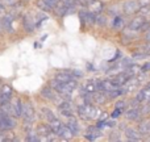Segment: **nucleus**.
Wrapping results in <instances>:
<instances>
[{"instance_id": "f257e3e1", "label": "nucleus", "mask_w": 150, "mask_h": 142, "mask_svg": "<svg viewBox=\"0 0 150 142\" xmlns=\"http://www.w3.org/2000/svg\"><path fill=\"white\" fill-rule=\"evenodd\" d=\"M78 114H79L80 119L87 121V120L99 119L101 112L99 111L96 107H93L92 104H84V105H80L79 108H78Z\"/></svg>"}, {"instance_id": "f03ea898", "label": "nucleus", "mask_w": 150, "mask_h": 142, "mask_svg": "<svg viewBox=\"0 0 150 142\" xmlns=\"http://www.w3.org/2000/svg\"><path fill=\"white\" fill-rule=\"evenodd\" d=\"M76 0H58V3L55 4L54 11L58 16H65L67 13V9L71 5H75Z\"/></svg>"}, {"instance_id": "7ed1b4c3", "label": "nucleus", "mask_w": 150, "mask_h": 142, "mask_svg": "<svg viewBox=\"0 0 150 142\" xmlns=\"http://www.w3.org/2000/svg\"><path fill=\"white\" fill-rule=\"evenodd\" d=\"M16 126V121L11 117V114H5L0 112V130H9Z\"/></svg>"}, {"instance_id": "20e7f679", "label": "nucleus", "mask_w": 150, "mask_h": 142, "mask_svg": "<svg viewBox=\"0 0 150 142\" xmlns=\"http://www.w3.org/2000/svg\"><path fill=\"white\" fill-rule=\"evenodd\" d=\"M122 11H124L127 15H133V13L140 11V4H138V1H136V0H127V1L122 4Z\"/></svg>"}, {"instance_id": "39448f33", "label": "nucleus", "mask_w": 150, "mask_h": 142, "mask_svg": "<svg viewBox=\"0 0 150 142\" xmlns=\"http://www.w3.org/2000/svg\"><path fill=\"white\" fill-rule=\"evenodd\" d=\"M21 116L24 117L26 122H32L34 120V109L29 103L23 104V114Z\"/></svg>"}, {"instance_id": "423d86ee", "label": "nucleus", "mask_w": 150, "mask_h": 142, "mask_svg": "<svg viewBox=\"0 0 150 142\" xmlns=\"http://www.w3.org/2000/svg\"><path fill=\"white\" fill-rule=\"evenodd\" d=\"M11 96H12V88L9 85H3L1 90H0V105L9 103Z\"/></svg>"}, {"instance_id": "0eeeda50", "label": "nucleus", "mask_w": 150, "mask_h": 142, "mask_svg": "<svg viewBox=\"0 0 150 142\" xmlns=\"http://www.w3.org/2000/svg\"><path fill=\"white\" fill-rule=\"evenodd\" d=\"M129 78H132V76H130L127 71H124V72H121V74L116 75V76L112 79V83H113L116 87H121V85H124L125 83L128 82V79H129Z\"/></svg>"}, {"instance_id": "6e6552de", "label": "nucleus", "mask_w": 150, "mask_h": 142, "mask_svg": "<svg viewBox=\"0 0 150 142\" xmlns=\"http://www.w3.org/2000/svg\"><path fill=\"white\" fill-rule=\"evenodd\" d=\"M145 23H146V18L144 17L142 15H141V16H137V17H134L132 21H130L129 29H132V30H140L141 26H142Z\"/></svg>"}, {"instance_id": "1a4fd4ad", "label": "nucleus", "mask_w": 150, "mask_h": 142, "mask_svg": "<svg viewBox=\"0 0 150 142\" xmlns=\"http://www.w3.org/2000/svg\"><path fill=\"white\" fill-rule=\"evenodd\" d=\"M101 137V132L99 130L98 126H91L87 129L86 132V138L90 141H93V140H98V138Z\"/></svg>"}, {"instance_id": "9d476101", "label": "nucleus", "mask_w": 150, "mask_h": 142, "mask_svg": "<svg viewBox=\"0 0 150 142\" xmlns=\"http://www.w3.org/2000/svg\"><path fill=\"white\" fill-rule=\"evenodd\" d=\"M58 108H59V111H61V114H63V116H66V117L73 116L70 101H62V103H59L58 104Z\"/></svg>"}, {"instance_id": "9b49d317", "label": "nucleus", "mask_w": 150, "mask_h": 142, "mask_svg": "<svg viewBox=\"0 0 150 142\" xmlns=\"http://www.w3.org/2000/svg\"><path fill=\"white\" fill-rule=\"evenodd\" d=\"M58 136H59L62 140H71L73 138V132L70 130V128L67 126V125H62V128L59 129V132L57 133Z\"/></svg>"}, {"instance_id": "f8f14e48", "label": "nucleus", "mask_w": 150, "mask_h": 142, "mask_svg": "<svg viewBox=\"0 0 150 142\" xmlns=\"http://www.w3.org/2000/svg\"><path fill=\"white\" fill-rule=\"evenodd\" d=\"M125 134H127L128 140L129 141H141V134L138 130L133 129V128H128L125 130Z\"/></svg>"}, {"instance_id": "ddd939ff", "label": "nucleus", "mask_w": 150, "mask_h": 142, "mask_svg": "<svg viewBox=\"0 0 150 142\" xmlns=\"http://www.w3.org/2000/svg\"><path fill=\"white\" fill-rule=\"evenodd\" d=\"M88 7H90V12H92L93 15H98V13H101V11H103V3L99 1V0H93L92 3L88 4Z\"/></svg>"}, {"instance_id": "4468645a", "label": "nucleus", "mask_w": 150, "mask_h": 142, "mask_svg": "<svg viewBox=\"0 0 150 142\" xmlns=\"http://www.w3.org/2000/svg\"><path fill=\"white\" fill-rule=\"evenodd\" d=\"M136 99H137L140 103H145V101H150V85L146 90H142L140 91V92L137 93V96H136Z\"/></svg>"}, {"instance_id": "2eb2a0df", "label": "nucleus", "mask_w": 150, "mask_h": 142, "mask_svg": "<svg viewBox=\"0 0 150 142\" xmlns=\"http://www.w3.org/2000/svg\"><path fill=\"white\" fill-rule=\"evenodd\" d=\"M71 79H74V78L69 71L58 72V74L55 75V80H58L59 83H66V82H69V80H71Z\"/></svg>"}, {"instance_id": "dca6fc26", "label": "nucleus", "mask_w": 150, "mask_h": 142, "mask_svg": "<svg viewBox=\"0 0 150 142\" xmlns=\"http://www.w3.org/2000/svg\"><path fill=\"white\" fill-rule=\"evenodd\" d=\"M49 128H50V130H52L54 134H57V133L59 132V129L62 128V122H61L59 120H57V119H53V120H50L49 121Z\"/></svg>"}, {"instance_id": "f3484780", "label": "nucleus", "mask_w": 150, "mask_h": 142, "mask_svg": "<svg viewBox=\"0 0 150 142\" xmlns=\"http://www.w3.org/2000/svg\"><path fill=\"white\" fill-rule=\"evenodd\" d=\"M12 109H13V114L20 117L23 114V103L20 100H15L12 104Z\"/></svg>"}, {"instance_id": "a211bd4d", "label": "nucleus", "mask_w": 150, "mask_h": 142, "mask_svg": "<svg viewBox=\"0 0 150 142\" xmlns=\"http://www.w3.org/2000/svg\"><path fill=\"white\" fill-rule=\"evenodd\" d=\"M96 90H98V88H96V83L93 82V80H88V82H86L84 87H83V92L82 93H84V92L93 93Z\"/></svg>"}, {"instance_id": "6ab92c4d", "label": "nucleus", "mask_w": 150, "mask_h": 142, "mask_svg": "<svg viewBox=\"0 0 150 142\" xmlns=\"http://www.w3.org/2000/svg\"><path fill=\"white\" fill-rule=\"evenodd\" d=\"M67 126L70 128V130L73 132V134H74V136L79 133V125H78L76 120L73 119V117H70V120H69V122H67Z\"/></svg>"}, {"instance_id": "aec40b11", "label": "nucleus", "mask_w": 150, "mask_h": 142, "mask_svg": "<svg viewBox=\"0 0 150 142\" xmlns=\"http://www.w3.org/2000/svg\"><path fill=\"white\" fill-rule=\"evenodd\" d=\"M125 116H127L128 120H136V119H138V116H140V109H137V108H130L129 111L125 113Z\"/></svg>"}, {"instance_id": "412c9836", "label": "nucleus", "mask_w": 150, "mask_h": 142, "mask_svg": "<svg viewBox=\"0 0 150 142\" xmlns=\"http://www.w3.org/2000/svg\"><path fill=\"white\" fill-rule=\"evenodd\" d=\"M140 134L141 136H149L150 134V122L149 121H145L142 124H140Z\"/></svg>"}, {"instance_id": "4be33fe9", "label": "nucleus", "mask_w": 150, "mask_h": 142, "mask_svg": "<svg viewBox=\"0 0 150 142\" xmlns=\"http://www.w3.org/2000/svg\"><path fill=\"white\" fill-rule=\"evenodd\" d=\"M41 95L44 96V97L49 99V100H54L55 99V92L52 88H44V90L41 91Z\"/></svg>"}, {"instance_id": "5701e85b", "label": "nucleus", "mask_w": 150, "mask_h": 142, "mask_svg": "<svg viewBox=\"0 0 150 142\" xmlns=\"http://www.w3.org/2000/svg\"><path fill=\"white\" fill-rule=\"evenodd\" d=\"M92 97H93V103H98V104H104L105 103V96L103 95L101 92H93L92 93Z\"/></svg>"}, {"instance_id": "b1692460", "label": "nucleus", "mask_w": 150, "mask_h": 142, "mask_svg": "<svg viewBox=\"0 0 150 142\" xmlns=\"http://www.w3.org/2000/svg\"><path fill=\"white\" fill-rule=\"evenodd\" d=\"M52 130H50L49 125H40L38 126V134L40 136H44V137H47L49 134H52Z\"/></svg>"}, {"instance_id": "393cba45", "label": "nucleus", "mask_w": 150, "mask_h": 142, "mask_svg": "<svg viewBox=\"0 0 150 142\" xmlns=\"http://www.w3.org/2000/svg\"><path fill=\"white\" fill-rule=\"evenodd\" d=\"M12 21H13V18L11 17V16H5V17L3 18V26H4L8 32H9V30L12 32V25H11V24H12Z\"/></svg>"}, {"instance_id": "a878e982", "label": "nucleus", "mask_w": 150, "mask_h": 142, "mask_svg": "<svg viewBox=\"0 0 150 142\" xmlns=\"http://www.w3.org/2000/svg\"><path fill=\"white\" fill-rule=\"evenodd\" d=\"M24 26H25V29L28 32H32L34 29V24H33V21L29 18V16H25V17H24Z\"/></svg>"}, {"instance_id": "bb28decb", "label": "nucleus", "mask_w": 150, "mask_h": 142, "mask_svg": "<svg viewBox=\"0 0 150 142\" xmlns=\"http://www.w3.org/2000/svg\"><path fill=\"white\" fill-rule=\"evenodd\" d=\"M122 24H124V21H122L121 16H116V17L113 18V28L115 29H121Z\"/></svg>"}, {"instance_id": "cd10ccee", "label": "nucleus", "mask_w": 150, "mask_h": 142, "mask_svg": "<svg viewBox=\"0 0 150 142\" xmlns=\"http://www.w3.org/2000/svg\"><path fill=\"white\" fill-rule=\"evenodd\" d=\"M95 23L98 24V25H105L107 23V17L103 15H100V13H98V15L95 16Z\"/></svg>"}, {"instance_id": "c85d7f7f", "label": "nucleus", "mask_w": 150, "mask_h": 142, "mask_svg": "<svg viewBox=\"0 0 150 142\" xmlns=\"http://www.w3.org/2000/svg\"><path fill=\"white\" fill-rule=\"evenodd\" d=\"M37 5H38V8H41L42 11H52L53 9V8L50 7L49 4H46L44 0H38V1H37Z\"/></svg>"}, {"instance_id": "c756f323", "label": "nucleus", "mask_w": 150, "mask_h": 142, "mask_svg": "<svg viewBox=\"0 0 150 142\" xmlns=\"http://www.w3.org/2000/svg\"><path fill=\"white\" fill-rule=\"evenodd\" d=\"M42 112H44V116L46 117L47 120H53V119H55V116H54V113H53L52 111H50L49 108H42Z\"/></svg>"}, {"instance_id": "7c9ffc66", "label": "nucleus", "mask_w": 150, "mask_h": 142, "mask_svg": "<svg viewBox=\"0 0 150 142\" xmlns=\"http://www.w3.org/2000/svg\"><path fill=\"white\" fill-rule=\"evenodd\" d=\"M69 72H70V74L73 75L74 79H75V78H82V76H83V72H82V71H79V70H70Z\"/></svg>"}, {"instance_id": "2f4dec72", "label": "nucleus", "mask_w": 150, "mask_h": 142, "mask_svg": "<svg viewBox=\"0 0 150 142\" xmlns=\"http://www.w3.org/2000/svg\"><path fill=\"white\" fill-rule=\"evenodd\" d=\"M26 141H30V142H37V141H40V138L37 137L36 134H30V136H28V137H26Z\"/></svg>"}, {"instance_id": "473e14b6", "label": "nucleus", "mask_w": 150, "mask_h": 142, "mask_svg": "<svg viewBox=\"0 0 150 142\" xmlns=\"http://www.w3.org/2000/svg\"><path fill=\"white\" fill-rule=\"evenodd\" d=\"M148 57V54H145V53H140V54H134L133 55V58L134 59H144V58Z\"/></svg>"}, {"instance_id": "72a5a7b5", "label": "nucleus", "mask_w": 150, "mask_h": 142, "mask_svg": "<svg viewBox=\"0 0 150 142\" xmlns=\"http://www.w3.org/2000/svg\"><path fill=\"white\" fill-rule=\"evenodd\" d=\"M121 113H122V109L116 108V109H115V111H113V113H112V117H113V119H115V117H119Z\"/></svg>"}, {"instance_id": "f704fd0d", "label": "nucleus", "mask_w": 150, "mask_h": 142, "mask_svg": "<svg viewBox=\"0 0 150 142\" xmlns=\"http://www.w3.org/2000/svg\"><path fill=\"white\" fill-rule=\"evenodd\" d=\"M44 1L46 3V4H49L52 8H54V7H55V4L58 3V0H44Z\"/></svg>"}, {"instance_id": "c9c22d12", "label": "nucleus", "mask_w": 150, "mask_h": 142, "mask_svg": "<svg viewBox=\"0 0 150 142\" xmlns=\"http://www.w3.org/2000/svg\"><path fill=\"white\" fill-rule=\"evenodd\" d=\"M138 4L140 7H146V5H150V0H138Z\"/></svg>"}, {"instance_id": "e433bc0d", "label": "nucleus", "mask_w": 150, "mask_h": 142, "mask_svg": "<svg viewBox=\"0 0 150 142\" xmlns=\"http://www.w3.org/2000/svg\"><path fill=\"white\" fill-rule=\"evenodd\" d=\"M149 70H150V62L145 63V65L141 67V72H146V71H149Z\"/></svg>"}, {"instance_id": "4c0bfd02", "label": "nucleus", "mask_w": 150, "mask_h": 142, "mask_svg": "<svg viewBox=\"0 0 150 142\" xmlns=\"http://www.w3.org/2000/svg\"><path fill=\"white\" fill-rule=\"evenodd\" d=\"M125 104H127V103H125V101H119V103L116 104V108L122 109V108H124V107H125Z\"/></svg>"}, {"instance_id": "58836bf2", "label": "nucleus", "mask_w": 150, "mask_h": 142, "mask_svg": "<svg viewBox=\"0 0 150 142\" xmlns=\"http://www.w3.org/2000/svg\"><path fill=\"white\" fill-rule=\"evenodd\" d=\"M5 3H7L8 5H13V4H16L17 3V0H4Z\"/></svg>"}, {"instance_id": "ea45409f", "label": "nucleus", "mask_w": 150, "mask_h": 142, "mask_svg": "<svg viewBox=\"0 0 150 142\" xmlns=\"http://www.w3.org/2000/svg\"><path fill=\"white\" fill-rule=\"evenodd\" d=\"M146 40H148V41H150V29L148 30V33H146Z\"/></svg>"}, {"instance_id": "a19ab883", "label": "nucleus", "mask_w": 150, "mask_h": 142, "mask_svg": "<svg viewBox=\"0 0 150 142\" xmlns=\"http://www.w3.org/2000/svg\"><path fill=\"white\" fill-rule=\"evenodd\" d=\"M3 11H4V8H3V5L0 4V13H3Z\"/></svg>"}, {"instance_id": "79ce46f5", "label": "nucleus", "mask_w": 150, "mask_h": 142, "mask_svg": "<svg viewBox=\"0 0 150 142\" xmlns=\"http://www.w3.org/2000/svg\"><path fill=\"white\" fill-rule=\"evenodd\" d=\"M146 49H148V50H150V44L148 45V46H146Z\"/></svg>"}]
</instances>
